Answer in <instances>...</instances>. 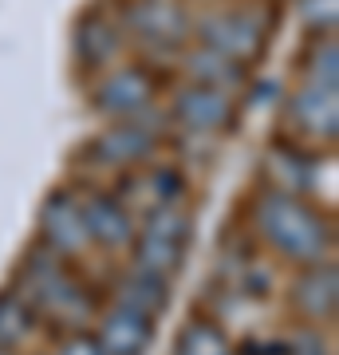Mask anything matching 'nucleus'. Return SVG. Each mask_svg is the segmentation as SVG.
<instances>
[{"instance_id":"1","label":"nucleus","mask_w":339,"mask_h":355,"mask_svg":"<svg viewBox=\"0 0 339 355\" xmlns=\"http://www.w3.org/2000/svg\"><path fill=\"white\" fill-rule=\"evenodd\" d=\"M257 233L272 245L280 257H288L296 265H315L324 261V253L331 249V225L320 209L296 198V193L264 190L257 198Z\"/></svg>"},{"instance_id":"2","label":"nucleus","mask_w":339,"mask_h":355,"mask_svg":"<svg viewBox=\"0 0 339 355\" xmlns=\"http://www.w3.org/2000/svg\"><path fill=\"white\" fill-rule=\"evenodd\" d=\"M186 245H189V217L177 205L150 209V214H142V229H134V241H130L134 268L166 280L182 265Z\"/></svg>"},{"instance_id":"3","label":"nucleus","mask_w":339,"mask_h":355,"mask_svg":"<svg viewBox=\"0 0 339 355\" xmlns=\"http://www.w3.org/2000/svg\"><path fill=\"white\" fill-rule=\"evenodd\" d=\"M193 32H198L201 48L217 51V55H225V60H233L241 67L257 64L264 55V44H268V32L261 28V20L252 12H241V8L201 16L193 24Z\"/></svg>"},{"instance_id":"4","label":"nucleus","mask_w":339,"mask_h":355,"mask_svg":"<svg viewBox=\"0 0 339 355\" xmlns=\"http://www.w3.org/2000/svg\"><path fill=\"white\" fill-rule=\"evenodd\" d=\"M154 95H158V79H154L150 67L142 64H126L114 67L91 87V107L107 119H130V114H142L154 107Z\"/></svg>"},{"instance_id":"5","label":"nucleus","mask_w":339,"mask_h":355,"mask_svg":"<svg viewBox=\"0 0 339 355\" xmlns=\"http://www.w3.org/2000/svg\"><path fill=\"white\" fill-rule=\"evenodd\" d=\"M288 127L296 130L292 142H336L339 130V87H315L300 83L288 99Z\"/></svg>"},{"instance_id":"6","label":"nucleus","mask_w":339,"mask_h":355,"mask_svg":"<svg viewBox=\"0 0 339 355\" xmlns=\"http://www.w3.org/2000/svg\"><path fill=\"white\" fill-rule=\"evenodd\" d=\"M177 127L193 130V135H221L237 123V103L229 91L217 87H201V83H186V87L174 95V107H170Z\"/></svg>"},{"instance_id":"7","label":"nucleus","mask_w":339,"mask_h":355,"mask_svg":"<svg viewBox=\"0 0 339 355\" xmlns=\"http://www.w3.org/2000/svg\"><path fill=\"white\" fill-rule=\"evenodd\" d=\"M146 114L150 111L130 114V119H111V127L91 142V146H95L91 158H95V162H107V166H119V170L142 166L154 154V146H158V135L150 130Z\"/></svg>"},{"instance_id":"8","label":"nucleus","mask_w":339,"mask_h":355,"mask_svg":"<svg viewBox=\"0 0 339 355\" xmlns=\"http://www.w3.org/2000/svg\"><path fill=\"white\" fill-rule=\"evenodd\" d=\"M123 20L150 48L174 51L189 36V16L182 8V0H130V8H126Z\"/></svg>"},{"instance_id":"9","label":"nucleus","mask_w":339,"mask_h":355,"mask_svg":"<svg viewBox=\"0 0 339 355\" xmlns=\"http://www.w3.org/2000/svg\"><path fill=\"white\" fill-rule=\"evenodd\" d=\"M40 233H44V249L51 253H79L87 249V225H83V209L71 190H51L44 209H40Z\"/></svg>"},{"instance_id":"10","label":"nucleus","mask_w":339,"mask_h":355,"mask_svg":"<svg viewBox=\"0 0 339 355\" xmlns=\"http://www.w3.org/2000/svg\"><path fill=\"white\" fill-rule=\"evenodd\" d=\"M315 174H320V166H315V154L304 146V142H272L268 154H264V178H268V190H280V193H304L315 186Z\"/></svg>"},{"instance_id":"11","label":"nucleus","mask_w":339,"mask_h":355,"mask_svg":"<svg viewBox=\"0 0 339 355\" xmlns=\"http://www.w3.org/2000/svg\"><path fill=\"white\" fill-rule=\"evenodd\" d=\"M79 209H83V225H87L91 245L130 249V241H134V214L123 205V198H114V193H91L87 202H79Z\"/></svg>"},{"instance_id":"12","label":"nucleus","mask_w":339,"mask_h":355,"mask_svg":"<svg viewBox=\"0 0 339 355\" xmlns=\"http://www.w3.org/2000/svg\"><path fill=\"white\" fill-rule=\"evenodd\" d=\"M76 60L83 71H103L114 64V55L123 48V28L114 16H99V12H83L76 20Z\"/></svg>"},{"instance_id":"13","label":"nucleus","mask_w":339,"mask_h":355,"mask_svg":"<svg viewBox=\"0 0 339 355\" xmlns=\"http://www.w3.org/2000/svg\"><path fill=\"white\" fill-rule=\"evenodd\" d=\"M150 331H154V320L130 312V308L114 304L99 324V347L103 355H142L146 343H150Z\"/></svg>"},{"instance_id":"14","label":"nucleus","mask_w":339,"mask_h":355,"mask_svg":"<svg viewBox=\"0 0 339 355\" xmlns=\"http://www.w3.org/2000/svg\"><path fill=\"white\" fill-rule=\"evenodd\" d=\"M292 300H296V308H300L304 316H312V320L331 316V312H336V268L324 265V261L308 265L300 277H296Z\"/></svg>"},{"instance_id":"15","label":"nucleus","mask_w":339,"mask_h":355,"mask_svg":"<svg viewBox=\"0 0 339 355\" xmlns=\"http://www.w3.org/2000/svg\"><path fill=\"white\" fill-rule=\"evenodd\" d=\"M186 71H189V83L217 87V91L241 87L245 76H249V67L233 64V60H225V55H217V51H209V48H201V44L186 55Z\"/></svg>"},{"instance_id":"16","label":"nucleus","mask_w":339,"mask_h":355,"mask_svg":"<svg viewBox=\"0 0 339 355\" xmlns=\"http://www.w3.org/2000/svg\"><path fill=\"white\" fill-rule=\"evenodd\" d=\"M166 296H170V288H166L162 277H150V272H139V268H130L123 280V288H119V300L114 304L130 308V312H139V316L154 320L158 312H162Z\"/></svg>"},{"instance_id":"17","label":"nucleus","mask_w":339,"mask_h":355,"mask_svg":"<svg viewBox=\"0 0 339 355\" xmlns=\"http://www.w3.org/2000/svg\"><path fill=\"white\" fill-rule=\"evenodd\" d=\"M174 355H233V352H229L225 331L217 328V324L193 316L186 328H182V336H177Z\"/></svg>"},{"instance_id":"18","label":"nucleus","mask_w":339,"mask_h":355,"mask_svg":"<svg viewBox=\"0 0 339 355\" xmlns=\"http://www.w3.org/2000/svg\"><path fill=\"white\" fill-rule=\"evenodd\" d=\"M304 83H315V87H336L339 83V55L331 36H315L308 60H304Z\"/></svg>"},{"instance_id":"19","label":"nucleus","mask_w":339,"mask_h":355,"mask_svg":"<svg viewBox=\"0 0 339 355\" xmlns=\"http://www.w3.org/2000/svg\"><path fill=\"white\" fill-rule=\"evenodd\" d=\"M32 328V308L20 296H0V352H8Z\"/></svg>"},{"instance_id":"20","label":"nucleus","mask_w":339,"mask_h":355,"mask_svg":"<svg viewBox=\"0 0 339 355\" xmlns=\"http://www.w3.org/2000/svg\"><path fill=\"white\" fill-rule=\"evenodd\" d=\"M300 16L315 36H324V32L331 36L336 16H339V0H300Z\"/></svg>"},{"instance_id":"21","label":"nucleus","mask_w":339,"mask_h":355,"mask_svg":"<svg viewBox=\"0 0 339 355\" xmlns=\"http://www.w3.org/2000/svg\"><path fill=\"white\" fill-rule=\"evenodd\" d=\"M55 355H103V347L95 336H67Z\"/></svg>"},{"instance_id":"22","label":"nucleus","mask_w":339,"mask_h":355,"mask_svg":"<svg viewBox=\"0 0 339 355\" xmlns=\"http://www.w3.org/2000/svg\"><path fill=\"white\" fill-rule=\"evenodd\" d=\"M0 355H8V352H0Z\"/></svg>"}]
</instances>
